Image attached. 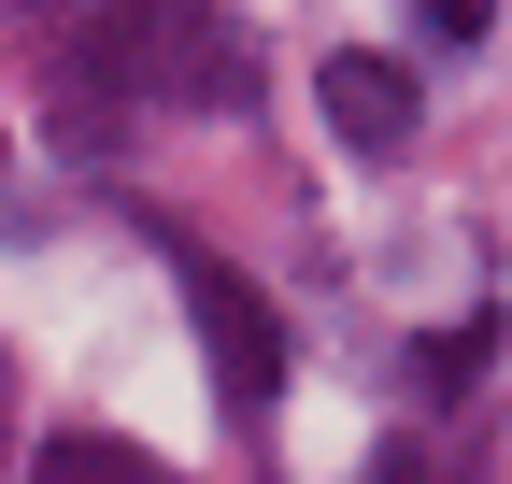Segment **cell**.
Masks as SVG:
<instances>
[{
	"label": "cell",
	"mask_w": 512,
	"mask_h": 484,
	"mask_svg": "<svg viewBox=\"0 0 512 484\" xmlns=\"http://www.w3.org/2000/svg\"><path fill=\"white\" fill-rule=\"evenodd\" d=\"M256 86V57H242V29L214 15V0H128V15H100L72 57H57V100L72 114H128V100H171V114H214V100H242Z\"/></svg>",
	"instance_id": "1"
},
{
	"label": "cell",
	"mask_w": 512,
	"mask_h": 484,
	"mask_svg": "<svg viewBox=\"0 0 512 484\" xmlns=\"http://www.w3.org/2000/svg\"><path fill=\"white\" fill-rule=\"evenodd\" d=\"M171 271H185V314H200V342H214L228 413H271V399H285V328H271V299H256L228 257H185V242H171Z\"/></svg>",
	"instance_id": "2"
},
{
	"label": "cell",
	"mask_w": 512,
	"mask_h": 484,
	"mask_svg": "<svg viewBox=\"0 0 512 484\" xmlns=\"http://www.w3.org/2000/svg\"><path fill=\"white\" fill-rule=\"evenodd\" d=\"M313 114L342 129V157H413V129H427V86L399 72V57H370V43H342L328 72H313Z\"/></svg>",
	"instance_id": "3"
},
{
	"label": "cell",
	"mask_w": 512,
	"mask_h": 484,
	"mask_svg": "<svg viewBox=\"0 0 512 484\" xmlns=\"http://www.w3.org/2000/svg\"><path fill=\"white\" fill-rule=\"evenodd\" d=\"M29 484H185V470H157L143 442H114V428H57L29 456Z\"/></svg>",
	"instance_id": "4"
},
{
	"label": "cell",
	"mask_w": 512,
	"mask_h": 484,
	"mask_svg": "<svg viewBox=\"0 0 512 484\" xmlns=\"http://www.w3.org/2000/svg\"><path fill=\"white\" fill-rule=\"evenodd\" d=\"M370 484H456V470H441L427 442H384V456H370Z\"/></svg>",
	"instance_id": "5"
},
{
	"label": "cell",
	"mask_w": 512,
	"mask_h": 484,
	"mask_svg": "<svg viewBox=\"0 0 512 484\" xmlns=\"http://www.w3.org/2000/svg\"><path fill=\"white\" fill-rule=\"evenodd\" d=\"M413 15H427V29H441V43H470V29H484V15H498V0H413Z\"/></svg>",
	"instance_id": "6"
},
{
	"label": "cell",
	"mask_w": 512,
	"mask_h": 484,
	"mask_svg": "<svg viewBox=\"0 0 512 484\" xmlns=\"http://www.w3.org/2000/svg\"><path fill=\"white\" fill-rule=\"evenodd\" d=\"M0 413H15V371H0Z\"/></svg>",
	"instance_id": "7"
}]
</instances>
